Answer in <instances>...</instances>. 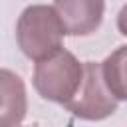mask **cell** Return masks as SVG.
<instances>
[{"instance_id": "cell-1", "label": "cell", "mask_w": 127, "mask_h": 127, "mask_svg": "<svg viewBox=\"0 0 127 127\" xmlns=\"http://www.w3.org/2000/svg\"><path fill=\"white\" fill-rule=\"evenodd\" d=\"M64 26L52 6L32 4L16 22V42L22 54L34 62L44 60L64 46Z\"/></svg>"}, {"instance_id": "cell-2", "label": "cell", "mask_w": 127, "mask_h": 127, "mask_svg": "<svg viewBox=\"0 0 127 127\" xmlns=\"http://www.w3.org/2000/svg\"><path fill=\"white\" fill-rule=\"evenodd\" d=\"M81 75L83 64L71 52L62 48L56 54L36 62L32 81L44 99L64 105L75 95L81 83Z\"/></svg>"}, {"instance_id": "cell-3", "label": "cell", "mask_w": 127, "mask_h": 127, "mask_svg": "<svg viewBox=\"0 0 127 127\" xmlns=\"http://www.w3.org/2000/svg\"><path fill=\"white\" fill-rule=\"evenodd\" d=\"M64 107L85 121H101L117 111L119 101L107 89L101 75V65L97 62H83L81 83L75 95L64 103Z\"/></svg>"}, {"instance_id": "cell-4", "label": "cell", "mask_w": 127, "mask_h": 127, "mask_svg": "<svg viewBox=\"0 0 127 127\" xmlns=\"http://www.w3.org/2000/svg\"><path fill=\"white\" fill-rule=\"evenodd\" d=\"M69 36H89L103 20L105 0H54L52 6Z\"/></svg>"}, {"instance_id": "cell-5", "label": "cell", "mask_w": 127, "mask_h": 127, "mask_svg": "<svg viewBox=\"0 0 127 127\" xmlns=\"http://www.w3.org/2000/svg\"><path fill=\"white\" fill-rule=\"evenodd\" d=\"M28 111L26 85L18 73L0 67V127H18Z\"/></svg>"}, {"instance_id": "cell-6", "label": "cell", "mask_w": 127, "mask_h": 127, "mask_svg": "<svg viewBox=\"0 0 127 127\" xmlns=\"http://www.w3.org/2000/svg\"><path fill=\"white\" fill-rule=\"evenodd\" d=\"M125 58H127V50L125 46H119L111 56L105 58V62H101V75L103 81L107 85V89L115 95L117 101H125L127 99V87H125Z\"/></svg>"}]
</instances>
